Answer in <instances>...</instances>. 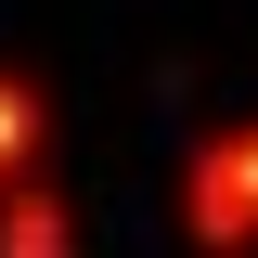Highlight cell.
<instances>
[{
	"label": "cell",
	"instance_id": "obj_2",
	"mask_svg": "<svg viewBox=\"0 0 258 258\" xmlns=\"http://www.w3.org/2000/svg\"><path fill=\"white\" fill-rule=\"evenodd\" d=\"M0 258H78V194L52 168H13L0 181Z\"/></svg>",
	"mask_w": 258,
	"mask_h": 258
},
{
	"label": "cell",
	"instance_id": "obj_3",
	"mask_svg": "<svg viewBox=\"0 0 258 258\" xmlns=\"http://www.w3.org/2000/svg\"><path fill=\"white\" fill-rule=\"evenodd\" d=\"M52 129H64V103H52V78H26V64H0V181L52 155Z\"/></svg>",
	"mask_w": 258,
	"mask_h": 258
},
{
	"label": "cell",
	"instance_id": "obj_1",
	"mask_svg": "<svg viewBox=\"0 0 258 258\" xmlns=\"http://www.w3.org/2000/svg\"><path fill=\"white\" fill-rule=\"evenodd\" d=\"M168 207H181V245L207 258H258V116L207 129L181 155V181H168Z\"/></svg>",
	"mask_w": 258,
	"mask_h": 258
}]
</instances>
